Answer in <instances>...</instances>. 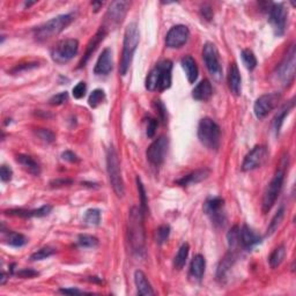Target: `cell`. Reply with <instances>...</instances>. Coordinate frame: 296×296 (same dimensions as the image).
Listing matches in <instances>:
<instances>
[{
	"label": "cell",
	"mask_w": 296,
	"mask_h": 296,
	"mask_svg": "<svg viewBox=\"0 0 296 296\" xmlns=\"http://www.w3.org/2000/svg\"><path fill=\"white\" fill-rule=\"evenodd\" d=\"M127 238L132 252L143 256L146 247V235L144 227V212L140 207H132L127 224Z\"/></svg>",
	"instance_id": "cell-1"
},
{
	"label": "cell",
	"mask_w": 296,
	"mask_h": 296,
	"mask_svg": "<svg viewBox=\"0 0 296 296\" xmlns=\"http://www.w3.org/2000/svg\"><path fill=\"white\" fill-rule=\"evenodd\" d=\"M172 63L170 61H162L156 64L155 67L149 72L146 78V88L151 92L159 90L163 92L171 86Z\"/></svg>",
	"instance_id": "cell-2"
},
{
	"label": "cell",
	"mask_w": 296,
	"mask_h": 296,
	"mask_svg": "<svg viewBox=\"0 0 296 296\" xmlns=\"http://www.w3.org/2000/svg\"><path fill=\"white\" fill-rule=\"evenodd\" d=\"M140 33L136 24L132 22L126 27L124 33V42H123V53L120 65V73L122 75H125L131 66L132 59H133L134 52L139 45Z\"/></svg>",
	"instance_id": "cell-3"
},
{
	"label": "cell",
	"mask_w": 296,
	"mask_h": 296,
	"mask_svg": "<svg viewBox=\"0 0 296 296\" xmlns=\"http://www.w3.org/2000/svg\"><path fill=\"white\" fill-rule=\"evenodd\" d=\"M73 19L72 14H62L56 17H52L51 20L44 22L43 25L38 26L34 30V36L38 42H45L50 38L54 37L62 33L64 29H66L68 26L72 24Z\"/></svg>",
	"instance_id": "cell-4"
},
{
	"label": "cell",
	"mask_w": 296,
	"mask_h": 296,
	"mask_svg": "<svg viewBox=\"0 0 296 296\" xmlns=\"http://www.w3.org/2000/svg\"><path fill=\"white\" fill-rule=\"evenodd\" d=\"M198 139L206 148L216 151L221 140L220 126L211 118H203L198 125Z\"/></svg>",
	"instance_id": "cell-5"
},
{
	"label": "cell",
	"mask_w": 296,
	"mask_h": 296,
	"mask_svg": "<svg viewBox=\"0 0 296 296\" xmlns=\"http://www.w3.org/2000/svg\"><path fill=\"white\" fill-rule=\"evenodd\" d=\"M107 171L113 192L117 194V197H123L125 193L124 181L122 177L120 159L112 146L109 147L107 152Z\"/></svg>",
	"instance_id": "cell-6"
},
{
	"label": "cell",
	"mask_w": 296,
	"mask_h": 296,
	"mask_svg": "<svg viewBox=\"0 0 296 296\" xmlns=\"http://www.w3.org/2000/svg\"><path fill=\"white\" fill-rule=\"evenodd\" d=\"M288 166V159H285L284 165L279 167V169L277 170V172L273 176V179L271 180L270 184L267 185L265 193H264L263 197V212L268 213V211L273 207V205L275 204L278 197L281 192L282 185H284L285 181V172H286V167Z\"/></svg>",
	"instance_id": "cell-7"
},
{
	"label": "cell",
	"mask_w": 296,
	"mask_h": 296,
	"mask_svg": "<svg viewBox=\"0 0 296 296\" xmlns=\"http://www.w3.org/2000/svg\"><path fill=\"white\" fill-rule=\"evenodd\" d=\"M296 51H295V45L291 44L288 51H287L285 58L282 59V62L278 65L275 70V78L277 81L286 87V86L290 85L294 81L295 78V64H296Z\"/></svg>",
	"instance_id": "cell-8"
},
{
	"label": "cell",
	"mask_w": 296,
	"mask_h": 296,
	"mask_svg": "<svg viewBox=\"0 0 296 296\" xmlns=\"http://www.w3.org/2000/svg\"><path fill=\"white\" fill-rule=\"evenodd\" d=\"M79 50V42L74 38L62 40L51 50V58L54 63L65 64L72 61Z\"/></svg>",
	"instance_id": "cell-9"
},
{
	"label": "cell",
	"mask_w": 296,
	"mask_h": 296,
	"mask_svg": "<svg viewBox=\"0 0 296 296\" xmlns=\"http://www.w3.org/2000/svg\"><path fill=\"white\" fill-rule=\"evenodd\" d=\"M203 59L209 74L214 80L220 81L222 79V67L219 58V51L215 44L207 42L203 48Z\"/></svg>",
	"instance_id": "cell-10"
},
{
	"label": "cell",
	"mask_w": 296,
	"mask_h": 296,
	"mask_svg": "<svg viewBox=\"0 0 296 296\" xmlns=\"http://www.w3.org/2000/svg\"><path fill=\"white\" fill-rule=\"evenodd\" d=\"M130 5L129 2H113L107 11L103 28L107 31L108 29H116L124 20Z\"/></svg>",
	"instance_id": "cell-11"
},
{
	"label": "cell",
	"mask_w": 296,
	"mask_h": 296,
	"mask_svg": "<svg viewBox=\"0 0 296 296\" xmlns=\"http://www.w3.org/2000/svg\"><path fill=\"white\" fill-rule=\"evenodd\" d=\"M204 212L215 226H224L226 222L225 200L221 197L208 198L204 204Z\"/></svg>",
	"instance_id": "cell-12"
},
{
	"label": "cell",
	"mask_w": 296,
	"mask_h": 296,
	"mask_svg": "<svg viewBox=\"0 0 296 296\" xmlns=\"http://www.w3.org/2000/svg\"><path fill=\"white\" fill-rule=\"evenodd\" d=\"M281 100L280 93H268L264 94L257 98L253 106V112L258 120L265 118L268 113L274 110Z\"/></svg>",
	"instance_id": "cell-13"
},
{
	"label": "cell",
	"mask_w": 296,
	"mask_h": 296,
	"mask_svg": "<svg viewBox=\"0 0 296 296\" xmlns=\"http://www.w3.org/2000/svg\"><path fill=\"white\" fill-rule=\"evenodd\" d=\"M287 17H288V10L285 7L284 4H273L270 8V16L268 21L272 26L274 34L277 36L284 35L287 25Z\"/></svg>",
	"instance_id": "cell-14"
},
{
	"label": "cell",
	"mask_w": 296,
	"mask_h": 296,
	"mask_svg": "<svg viewBox=\"0 0 296 296\" xmlns=\"http://www.w3.org/2000/svg\"><path fill=\"white\" fill-rule=\"evenodd\" d=\"M168 147H169V141L166 136H160L155 141H153L146 152V156H147L149 163L156 167L161 166L165 162Z\"/></svg>",
	"instance_id": "cell-15"
},
{
	"label": "cell",
	"mask_w": 296,
	"mask_h": 296,
	"mask_svg": "<svg viewBox=\"0 0 296 296\" xmlns=\"http://www.w3.org/2000/svg\"><path fill=\"white\" fill-rule=\"evenodd\" d=\"M268 159V151L265 146H256L244 157L242 163L243 171H251L262 167Z\"/></svg>",
	"instance_id": "cell-16"
},
{
	"label": "cell",
	"mask_w": 296,
	"mask_h": 296,
	"mask_svg": "<svg viewBox=\"0 0 296 296\" xmlns=\"http://www.w3.org/2000/svg\"><path fill=\"white\" fill-rule=\"evenodd\" d=\"M190 30L184 25H177L168 31L166 36V45L170 49H177L183 47L188 42Z\"/></svg>",
	"instance_id": "cell-17"
},
{
	"label": "cell",
	"mask_w": 296,
	"mask_h": 296,
	"mask_svg": "<svg viewBox=\"0 0 296 296\" xmlns=\"http://www.w3.org/2000/svg\"><path fill=\"white\" fill-rule=\"evenodd\" d=\"M261 242H262L261 236L254 233V231L247 225H244L242 228H240V243L242 248L251 250L253 247H256V245Z\"/></svg>",
	"instance_id": "cell-18"
},
{
	"label": "cell",
	"mask_w": 296,
	"mask_h": 296,
	"mask_svg": "<svg viewBox=\"0 0 296 296\" xmlns=\"http://www.w3.org/2000/svg\"><path fill=\"white\" fill-rule=\"evenodd\" d=\"M112 71V52L107 48L104 49L101 56L98 57L96 65L94 67V73L96 75H107Z\"/></svg>",
	"instance_id": "cell-19"
},
{
	"label": "cell",
	"mask_w": 296,
	"mask_h": 296,
	"mask_svg": "<svg viewBox=\"0 0 296 296\" xmlns=\"http://www.w3.org/2000/svg\"><path fill=\"white\" fill-rule=\"evenodd\" d=\"M107 33H108V31L104 29L103 27H101V28L97 30V33L93 36L92 40H90L89 43L87 44V49H86L84 58L81 59V62L79 64V67H84L86 64H87V62L89 61V58L92 57L93 53L95 52V50L97 49L100 43H101L102 41L104 40V37L107 36Z\"/></svg>",
	"instance_id": "cell-20"
},
{
	"label": "cell",
	"mask_w": 296,
	"mask_h": 296,
	"mask_svg": "<svg viewBox=\"0 0 296 296\" xmlns=\"http://www.w3.org/2000/svg\"><path fill=\"white\" fill-rule=\"evenodd\" d=\"M51 209L52 207L50 205H44L38 209H30V211H27V209H11V211H6L5 214L6 215L20 218H41L48 215L51 212Z\"/></svg>",
	"instance_id": "cell-21"
},
{
	"label": "cell",
	"mask_w": 296,
	"mask_h": 296,
	"mask_svg": "<svg viewBox=\"0 0 296 296\" xmlns=\"http://www.w3.org/2000/svg\"><path fill=\"white\" fill-rule=\"evenodd\" d=\"M228 86L231 94H234L235 96H240L242 92V79H241L239 67L235 63L231 64L229 67Z\"/></svg>",
	"instance_id": "cell-22"
},
{
	"label": "cell",
	"mask_w": 296,
	"mask_h": 296,
	"mask_svg": "<svg viewBox=\"0 0 296 296\" xmlns=\"http://www.w3.org/2000/svg\"><path fill=\"white\" fill-rule=\"evenodd\" d=\"M205 267H206V261L202 254H195L190 265V278L193 281H200L203 279Z\"/></svg>",
	"instance_id": "cell-23"
},
{
	"label": "cell",
	"mask_w": 296,
	"mask_h": 296,
	"mask_svg": "<svg viewBox=\"0 0 296 296\" xmlns=\"http://www.w3.org/2000/svg\"><path fill=\"white\" fill-rule=\"evenodd\" d=\"M134 284L136 287V293L138 295L143 296H148V295H154L155 291L153 290L151 284L146 278L145 273L143 271H135L134 273Z\"/></svg>",
	"instance_id": "cell-24"
},
{
	"label": "cell",
	"mask_w": 296,
	"mask_h": 296,
	"mask_svg": "<svg viewBox=\"0 0 296 296\" xmlns=\"http://www.w3.org/2000/svg\"><path fill=\"white\" fill-rule=\"evenodd\" d=\"M213 95V87L208 80H203L192 90V97L197 101H208Z\"/></svg>",
	"instance_id": "cell-25"
},
{
	"label": "cell",
	"mask_w": 296,
	"mask_h": 296,
	"mask_svg": "<svg viewBox=\"0 0 296 296\" xmlns=\"http://www.w3.org/2000/svg\"><path fill=\"white\" fill-rule=\"evenodd\" d=\"M209 175V170L208 169H200V170H195L191 174L186 175L184 177H182L181 180L176 181V184L180 186H189V185H193L200 183V182L206 180Z\"/></svg>",
	"instance_id": "cell-26"
},
{
	"label": "cell",
	"mask_w": 296,
	"mask_h": 296,
	"mask_svg": "<svg viewBox=\"0 0 296 296\" xmlns=\"http://www.w3.org/2000/svg\"><path fill=\"white\" fill-rule=\"evenodd\" d=\"M16 162L24 168V169L34 176H38L41 174V166L40 163L35 160L34 157L25 154H19L16 156Z\"/></svg>",
	"instance_id": "cell-27"
},
{
	"label": "cell",
	"mask_w": 296,
	"mask_h": 296,
	"mask_svg": "<svg viewBox=\"0 0 296 296\" xmlns=\"http://www.w3.org/2000/svg\"><path fill=\"white\" fill-rule=\"evenodd\" d=\"M182 67L186 74V78H188L190 84H194L195 80L198 78V66L197 63H195L194 59L191 56H185L183 59H182Z\"/></svg>",
	"instance_id": "cell-28"
},
{
	"label": "cell",
	"mask_w": 296,
	"mask_h": 296,
	"mask_svg": "<svg viewBox=\"0 0 296 296\" xmlns=\"http://www.w3.org/2000/svg\"><path fill=\"white\" fill-rule=\"evenodd\" d=\"M294 106H295L294 98H291L290 101H288L286 104H284V107H282L280 110L278 111V113L274 117V121H273V126H274V131H275L277 134H279L280 129H281L282 124H284V121H285L286 116L288 115V113L291 111V109L294 108Z\"/></svg>",
	"instance_id": "cell-29"
},
{
	"label": "cell",
	"mask_w": 296,
	"mask_h": 296,
	"mask_svg": "<svg viewBox=\"0 0 296 296\" xmlns=\"http://www.w3.org/2000/svg\"><path fill=\"white\" fill-rule=\"evenodd\" d=\"M235 259H236V256H235L234 251H229L228 253L226 254L224 259H222L218 266V270H216V279L218 280L224 279L227 274V272L229 271V268L234 264Z\"/></svg>",
	"instance_id": "cell-30"
},
{
	"label": "cell",
	"mask_w": 296,
	"mask_h": 296,
	"mask_svg": "<svg viewBox=\"0 0 296 296\" xmlns=\"http://www.w3.org/2000/svg\"><path fill=\"white\" fill-rule=\"evenodd\" d=\"M189 251H190V247L188 243H184L180 248L179 252L176 253V256L174 258V267L176 268V270L181 271L182 268L185 266L186 259H188V256H189Z\"/></svg>",
	"instance_id": "cell-31"
},
{
	"label": "cell",
	"mask_w": 296,
	"mask_h": 296,
	"mask_svg": "<svg viewBox=\"0 0 296 296\" xmlns=\"http://www.w3.org/2000/svg\"><path fill=\"white\" fill-rule=\"evenodd\" d=\"M5 241L7 244H10L12 247L15 248L24 247V245H26L27 242H28V240H27L25 235L16 233V231H8L5 235Z\"/></svg>",
	"instance_id": "cell-32"
},
{
	"label": "cell",
	"mask_w": 296,
	"mask_h": 296,
	"mask_svg": "<svg viewBox=\"0 0 296 296\" xmlns=\"http://www.w3.org/2000/svg\"><path fill=\"white\" fill-rule=\"evenodd\" d=\"M286 257V248L285 245H280V247L275 248L271 253L270 258H268V263L272 268H277L278 266L281 265V263L284 262Z\"/></svg>",
	"instance_id": "cell-33"
},
{
	"label": "cell",
	"mask_w": 296,
	"mask_h": 296,
	"mask_svg": "<svg viewBox=\"0 0 296 296\" xmlns=\"http://www.w3.org/2000/svg\"><path fill=\"white\" fill-rule=\"evenodd\" d=\"M284 216H285V208L284 207H280L278 209V212L274 214V216L272 218V220L270 222V225L267 227V236H271L272 234H274L277 229L279 228V226L281 225L282 220H284Z\"/></svg>",
	"instance_id": "cell-34"
},
{
	"label": "cell",
	"mask_w": 296,
	"mask_h": 296,
	"mask_svg": "<svg viewBox=\"0 0 296 296\" xmlns=\"http://www.w3.org/2000/svg\"><path fill=\"white\" fill-rule=\"evenodd\" d=\"M241 59H242L243 65L249 71H253L257 66V58L254 56V53L250 49H244L241 52Z\"/></svg>",
	"instance_id": "cell-35"
},
{
	"label": "cell",
	"mask_w": 296,
	"mask_h": 296,
	"mask_svg": "<svg viewBox=\"0 0 296 296\" xmlns=\"http://www.w3.org/2000/svg\"><path fill=\"white\" fill-rule=\"evenodd\" d=\"M84 222L88 226H98L100 222H101V211L97 208H90L88 211H86Z\"/></svg>",
	"instance_id": "cell-36"
},
{
	"label": "cell",
	"mask_w": 296,
	"mask_h": 296,
	"mask_svg": "<svg viewBox=\"0 0 296 296\" xmlns=\"http://www.w3.org/2000/svg\"><path fill=\"white\" fill-rule=\"evenodd\" d=\"M227 241H228V245L230 251H235L236 249L241 247L240 243V228L238 226L233 227L229 230V233L227 234Z\"/></svg>",
	"instance_id": "cell-37"
},
{
	"label": "cell",
	"mask_w": 296,
	"mask_h": 296,
	"mask_svg": "<svg viewBox=\"0 0 296 296\" xmlns=\"http://www.w3.org/2000/svg\"><path fill=\"white\" fill-rule=\"evenodd\" d=\"M104 100H106V93H104L103 89H95L92 92V94L89 95L88 98V104L89 107L96 108L100 104L103 103Z\"/></svg>",
	"instance_id": "cell-38"
},
{
	"label": "cell",
	"mask_w": 296,
	"mask_h": 296,
	"mask_svg": "<svg viewBox=\"0 0 296 296\" xmlns=\"http://www.w3.org/2000/svg\"><path fill=\"white\" fill-rule=\"evenodd\" d=\"M78 244L83 248H95L97 247L98 240L93 235L81 234L78 238Z\"/></svg>",
	"instance_id": "cell-39"
},
{
	"label": "cell",
	"mask_w": 296,
	"mask_h": 296,
	"mask_svg": "<svg viewBox=\"0 0 296 296\" xmlns=\"http://www.w3.org/2000/svg\"><path fill=\"white\" fill-rule=\"evenodd\" d=\"M170 235V227L167 225L160 226L155 231V241L157 244L162 245L163 243H166L168 239H169Z\"/></svg>",
	"instance_id": "cell-40"
},
{
	"label": "cell",
	"mask_w": 296,
	"mask_h": 296,
	"mask_svg": "<svg viewBox=\"0 0 296 296\" xmlns=\"http://www.w3.org/2000/svg\"><path fill=\"white\" fill-rule=\"evenodd\" d=\"M53 253H56V250H54L53 248L45 247V248H42V249L37 250V251L31 254L30 259H31V261H33V262L43 261V259H47V258H49L50 256H52Z\"/></svg>",
	"instance_id": "cell-41"
},
{
	"label": "cell",
	"mask_w": 296,
	"mask_h": 296,
	"mask_svg": "<svg viewBox=\"0 0 296 296\" xmlns=\"http://www.w3.org/2000/svg\"><path fill=\"white\" fill-rule=\"evenodd\" d=\"M136 185H138V191H139V197H140V208L141 211L144 212V214L147 211V195H146V191L144 188V184L139 177H136Z\"/></svg>",
	"instance_id": "cell-42"
},
{
	"label": "cell",
	"mask_w": 296,
	"mask_h": 296,
	"mask_svg": "<svg viewBox=\"0 0 296 296\" xmlns=\"http://www.w3.org/2000/svg\"><path fill=\"white\" fill-rule=\"evenodd\" d=\"M153 107L155 109L156 112H157V117L159 120H160L162 123H167L168 120V116H167V109L165 107V104H163L160 100H156V101H154L153 103Z\"/></svg>",
	"instance_id": "cell-43"
},
{
	"label": "cell",
	"mask_w": 296,
	"mask_h": 296,
	"mask_svg": "<svg viewBox=\"0 0 296 296\" xmlns=\"http://www.w3.org/2000/svg\"><path fill=\"white\" fill-rule=\"evenodd\" d=\"M86 90H87V86H86V83H84V81H80L79 84H76L74 87H73L72 94H73V96H74V98L80 100L85 96Z\"/></svg>",
	"instance_id": "cell-44"
},
{
	"label": "cell",
	"mask_w": 296,
	"mask_h": 296,
	"mask_svg": "<svg viewBox=\"0 0 296 296\" xmlns=\"http://www.w3.org/2000/svg\"><path fill=\"white\" fill-rule=\"evenodd\" d=\"M67 100H68L67 92H63L57 95H53V96L49 100V103L51 104V106H61V104L65 103Z\"/></svg>",
	"instance_id": "cell-45"
},
{
	"label": "cell",
	"mask_w": 296,
	"mask_h": 296,
	"mask_svg": "<svg viewBox=\"0 0 296 296\" xmlns=\"http://www.w3.org/2000/svg\"><path fill=\"white\" fill-rule=\"evenodd\" d=\"M156 129H157V120H155V118H152V117H148V120H147V131H146V133H147L148 138H153V136L155 135Z\"/></svg>",
	"instance_id": "cell-46"
},
{
	"label": "cell",
	"mask_w": 296,
	"mask_h": 296,
	"mask_svg": "<svg viewBox=\"0 0 296 296\" xmlns=\"http://www.w3.org/2000/svg\"><path fill=\"white\" fill-rule=\"evenodd\" d=\"M36 133H37V135L40 136V139H42L43 141H45V143H52V141L54 140L53 132H51L50 130L40 129V130H37Z\"/></svg>",
	"instance_id": "cell-47"
},
{
	"label": "cell",
	"mask_w": 296,
	"mask_h": 296,
	"mask_svg": "<svg viewBox=\"0 0 296 296\" xmlns=\"http://www.w3.org/2000/svg\"><path fill=\"white\" fill-rule=\"evenodd\" d=\"M12 176H13V171L10 167L7 166H2V169H0V179H2L3 182H10L12 180Z\"/></svg>",
	"instance_id": "cell-48"
},
{
	"label": "cell",
	"mask_w": 296,
	"mask_h": 296,
	"mask_svg": "<svg viewBox=\"0 0 296 296\" xmlns=\"http://www.w3.org/2000/svg\"><path fill=\"white\" fill-rule=\"evenodd\" d=\"M62 157H63V160L68 161V162H71V163H76V162L80 161V159L78 157V155H76V154H74L73 152H71V151H65V152H64L62 154Z\"/></svg>",
	"instance_id": "cell-49"
},
{
	"label": "cell",
	"mask_w": 296,
	"mask_h": 296,
	"mask_svg": "<svg viewBox=\"0 0 296 296\" xmlns=\"http://www.w3.org/2000/svg\"><path fill=\"white\" fill-rule=\"evenodd\" d=\"M200 14H202V16L204 17L205 20L211 21L212 17H213V11H212L211 6L204 5V6L202 7V10H200Z\"/></svg>",
	"instance_id": "cell-50"
},
{
	"label": "cell",
	"mask_w": 296,
	"mask_h": 296,
	"mask_svg": "<svg viewBox=\"0 0 296 296\" xmlns=\"http://www.w3.org/2000/svg\"><path fill=\"white\" fill-rule=\"evenodd\" d=\"M17 275L21 278H34L38 275V272L31 270V268H25V270L17 272Z\"/></svg>",
	"instance_id": "cell-51"
},
{
	"label": "cell",
	"mask_w": 296,
	"mask_h": 296,
	"mask_svg": "<svg viewBox=\"0 0 296 296\" xmlns=\"http://www.w3.org/2000/svg\"><path fill=\"white\" fill-rule=\"evenodd\" d=\"M73 183L72 180H54L52 181L50 185H51V188H59V186H65V185H70Z\"/></svg>",
	"instance_id": "cell-52"
},
{
	"label": "cell",
	"mask_w": 296,
	"mask_h": 296,
	"mask_svg": "<svg viewBox=\"0 0 296 296\" xmlns=\"http://www.w3.org/2000/svg\"><path fill=\"white\" fill-rule=\"evenodd\" d=\"M61 291L64 294H84V293H86V291L76 289V288H62Z\"/></svg>",
	"instance_id": "cell-53"
},
{
	"label": "cell",
	"mask_w": 296,
	"mask_h": 296,
	"mask_svg": "<svg viewBox=\"0 0 296 296\" xmlns=\"http://www.w3.org/2000/svg\"><path fill=\"white\" fill-rule=\"evenodd\" d=\"M92 5H93V7H94V11L97 12V11L100 10V7L103 6V3H101V2H94V3H92Z\"/></svg>",
	"instance_id": "cell-54"
},
{
	"label": "cell",
	"mask_w": 296,
	"mask_h": 296,
	"mask_svg": "<svg viewBox=\"0 0 296 296\" xmlns=\"http://www.w3.org/2000/svg\"><path fill=\"white\" fill-rule=\"evenodd\" d=\"M6 280H7V278H6V274L5 273H2V278H0V284L2 285H5V282H6Z\"/></svg>",
	"instance_id": "cell-55"
}]
</instances>
